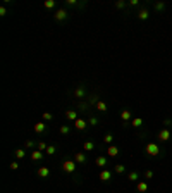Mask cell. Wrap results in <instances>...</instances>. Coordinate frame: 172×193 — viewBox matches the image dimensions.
<instances>
[{
    "label": "cell",
    "mask_w": 172,
    "mask_h": 193,
    "mask_svg": "<svg viewBox=\"0 0 172 193\" xmlns=\"http://www.w3.org/2000/svg\"><path fill=\"white\" fill-rule=\"evenodd\" d=\"M74 162L76 164H86L88 162V157H86L84 152H76V154H74Z\"/></svg>",
    "instance_id": "5b68a950"
},
{
    "label": "cell",
    "mask_w": 172,
    "mask_h": 193,
    "mask_svg": "<svg viewBox=\"0 0 172 193\" xmlns=\"http://www.w3.org/2000/svg\"><path fill=\"white\" fill-rule=\"evenodd\" d=\"M120 119H122V123L127 124L129 121H133V112L129 109H124V110H120Z\"/></svg>",
    "instance_id": "277c9868"
},
{
    "label": "cell",
    "mask_w": 172,
    "mask_h": 193,
    "mask_svg": "<svg viewBox=\"0 0 172 193\" xmlns=\"http://www.w3.org/2000/svg\"><path fill=\"white\" fill-rule=\"evenodd\" d=\"M31 159H33V160H41V159H43V152L36 148L34 152H31Z\"/></svg>",
    "instance_id": "e0dca14e"
},
{
    "label": "cell",
    "mask_w": 172,
    "mask_h": 193,
    "mask_svg": "<svg viewBox=\"0 0 172 193\" xmlns=\"http://www.w3.org/2000/svg\"><path fill=\"white\" fill-rule=\"evenodd\" d=\"M170 136H172L170 129H169V128H163V129H160V133H158V140L160 141H169L170 140Z\"/></svg>",
    "instance_id": "3957f363"
},
{
    "label": "cell",
    "mask_w": 172,
    "mask_h": 193,
    "mask_svg": "<svg viewBox=\"0 0 172 193\" xmlns=\"http://www.w3.org/2000/svg\"><path fill=\"white\" fill-rule=\"evenodd\" d=\"M95 166H98V167H105L107 166V157H105V155H98V157L95 159Z\"/></svg>",
    "instance_id": "4fadbf2b"
},
{
    "label": "cell",
    "mask_w": 172,
    "mask_h": 193,
    "mask_svg": "<svg viewBox=\"0 0 172 193\" xmlns=\"http://www.w3.org/2000/svg\"><path fill=\"white\" fill-rule=\"evenodd\" d=\"M14 154H16V159H24V155H26V152L22 148H17L16 152H14Z\"/></svg>",
    "instance_id": "484cf974"
},
{
    "label": "cell",
    "mask_w": 172,
    "mask_h": 193,
    "mask_svg": "<svg viewBox=\"0 0 172 193\" xmlns=\"http://www.w3.org/2000/svg\"><path fill=\"white\" fill-rule=\"evenodd\" d=\"M120 152V148L117 147V145H108V148H107V155L108 157H117Z\"/></svg>",
    "instance_id": "9c48e42d"
},
{
    "label": "cell",
    "mask_w": 172,
    "mask_h": 193,
    "mask_svg": "<svg viewBox=\"0 0 172 193\" xmlns=\"http://www.w3.org/2000/svg\"><path fill=\"white\" fill-rule=\"evenodd\" d=\"M65 117H67L69 121H72V123L76 121V119H79V117H77V112H76V110H65Z\"/></svg>",
    "instance_id": "9a60e30c"
},
{
    "label": "cell",
    "mask_w": 172,
    "mask_h": 193,
    "mask_svg": "<svg viewBox=\"0 0 172 193\" xmlns=\"http://www.w3.org/2000/svg\"><path fill=\"white\" fill-rule=\"evenodd\" d=\"M84 95H86V90L83 86L76 88V92H74V96H76V98H84Z\"/></svg>",
    "instance_id": "ac0fdd59"
},
{
    "label": "cell",
    "mask_w": 172,
    "mask_h": 193,
    "mask_svg": "<svg viewBox=\"0 0 172 193\" xmlns=\"http://www.w3.org/2000/svg\"><path fill=\"white\" fill-rule=\"evenodd\" d=\"M76 166H77V164L74 162V160H64L62 171H64V172H74V171H76Z\"/></svg>",
    "instance_id": "7a4b0ae2"
},
{
    "label": "cell",
    "mask_w": 172,
    "mask_h": 193,
    "mask_svg": "<svg viewBox=\"0 0 172 193\" xmlns=\"http://www.w3.org/2000/svg\"><path fill=\"white\" fill-rule=\"evenodd\" d=\"M163 126H165V128H170V126H172V119H165V121H163Z\"/></svg>",
    "instance_id": "d590c367"
},
{
    "label": "cell",
    "mask_w": 172,
    "mask_h": 193,
    "mask_svg": "<svg viewBox=\"0 0 172 193\" xmlns=\"http://www.w3.org/2000/svg\"><path fill=\"white\" fill-rule=\"evenodd\" d=\"M110 179H112V172L108 171V169H102V171H100V181L108 183Z\"/></svg>",
    "instance_id": "52a82bcc"
},
{
    "label": "cell",
    "mask_w": 172,
    "mask_h": 193,
    "mask_svg": "<svg viewBox=\"0 0 172 193\" xmlns=\"http://www.w3.org/2000/svg\"><path fill=\"white\" fill-rule=\"evenodd\" d=\"M52 119H53V116H52L50 112H43V121H45V123H47V121H52Z\"/></svg>",
    "instance_id": "4dcf8cb0"
},
{
    "label": "cell",
    "mask_w": 172,
    "mask_h": 193,
    "mask_svg": "<svg viewBox=\"0 0 172 193\" xmlns=\"http://www.w3.org/2000/svg\"><path fill=\"white\" fill-rule=\"evenodd\" d=\"M17 167H19V162H10V169H12V171H16Z\"/></svg>",
    "instance_id": "8d00e7d4"
},
{
    "label": "cell",
    "mask_w": 172,
    "mask_h": 193,
    "mask_svg": "<svg viewBox=\"0 0 172 193\" xmlns=\"http://www.w3.org/2000/svg\"><path fill=\"white\" fill-rule=\"evenodd\" d=\"M151 178H153V171L146 169V171H145V179H151Z\"/></svg>",
    "instance_id": "d6a6232c"
},
{
    "label": "cell",
    "mask_w": 172,
    "mask_h": 193,
    "mask_svg": "<svg viewBox=\"0 0 172 193\" xmlns=\"http://www.w3.org/2000/svg\"><path fill=\"white\" fill-rule=\"evenodd\" d=\"M60 133H62V135H69V133H71V128H69L67 124H64V126H60Z\"/></svg>",
    "instance_id": "83f0119b"
},
{
    "label": "cell",
    "mask_w": 172,
    "mask_h": 193,
    "mask_svg": "<svg viewBox=\"0 0 172 193\" xmlns=\"http://www.w3.org/2000/svg\"><path fill=\"white\" fill-rule=\"evenodd\" d=\"M53 18H55L57 21H65V19L69 18V14H67V10H65V9H59V10H55Z\"/></svg>",
    "instance_id": "8992f818"
},
{
    "label": "cell",
    "mask_w": 172,
    "mask_h": 193,
    "mask_svg": "<svg viewBox=\"0 0 172 193\" xmlns=\"http://www.w3.org/2000/svg\"><path fill=\"white\" fill-rule=\"evenodd\" d=\"M112 141H114V136H112L110 133H107V135L103 136V143L105 145H112Z\"/></svg>",
    "instance_id": "603a6c76"
},
{
    "label": "cell",
    "mask_w": 172,
    "mask_h": 193,
    "mask_svg": "<svg viewBox=\"0 0 172 193\" xmlns=\"http://www.w3.org/2000/svg\"><path fill=\"white\" fill-rule=\"evenodd\" d=\"M26 147H28V148H33V147H34V141H28V143H26Z\"/></svg>",
    "instance_id": "f35d334b"
},
{
    "label": "cell",
    "mask_w": 172,
    "mask_h": 193,
    "mask_svg": "<svg viewBox=\"0 0 172 193\" xmlns=\"http://www.w3.org/2000/svg\"><path fill=\"white\" fill-rule=\"evenodd\" d=\"M98 96H96V95H93V96H91V98H90V104H95V105H96V104H98Z\"/></svg>",
    "instance_id": "e575fe53"
},
{
    "label": "cell",
    "mask_w": 172,
    "mask_h": 193,
    "mask_svg": "<svg viewBox=\"0 0 172 193\" xmlns=\"http://www.w3.org/2000/svg\"><path fill=\"white\" fill-rule=\"evenodd\" d=\"M127 179L131 181V183H138V181H139V172H136V171L127 172Z\"/></svg>",
    "instance_id": "5bb4252c"
},
{
    "label": "cell",
    "mask_w": 172,
    "mask_h": 193,
    "mask_svg": "<svg viewBox=\"0 0 172 193\" xmlns=\"http://www.w3.org/2000/svg\"><path fill=\"white\" fill-rule=\"evenodd\" d=\"M57 152V147L55 145H48V148H47V155H53Z\"/></svg>",
    "instance_id": "4316f807"
},
{
    "label": "cell",
    "mask_w": 172,
    "mask_h": 193,
    "mask_svg": "<svg viewBox=\"0 0 172 193\" xmlns=\"http://www.w3.org/2000/svg\"><path fill=\"white\" fill-rule=\"evenodd\" d=\"M145 150H146V154L150 155V157H160V155H163V150L158 147V143H153V141L146 143Z\"/></svg>",
    "instance_id": "6da1fadb"
},
{
    "label": "cell",
    "mask_w": 172,
    "mask_h": 193,
    "mask_svg": "<svg viewBox=\"0 0 172 193\" xmlns=\"http://www.w3.org/2000/svg\"><path fill=\"white\" fill-rule=\"evenodd\" d=\"M88 124H90V126H96V124H98V117H90L88 119Z\"/></svg>",
    "instance_id": "1f68e13d"
},
{
    "label": "cell",
    "mask_w": 172,
    "mask_h": 193,
    "mask_svg": "<svg viewBox=\"0 0 172 193\" xmlns=\"http://www.w3.org/2000/svg\"><path fill=\"white\" fill-rule=\"evenodd\" d=\"M127 5H131V7H138V5H139V0H129Z\"/></svg>",
    "instance_id": "836d02e7"
},
{
    "label": "cell",
    "mask_w": 172,
    "mask_h": 193,
    "mask_svg": "<svg viewBox=\"0 0 172 193\" xmlns=\"http://www.w3.org/2000/svg\"><path fill=\"white\" fill-rule=\"evenodd\" d=\"M131 124H133L134 128H141V126H143V119H141V117H136V119H133V121H131Z\"/></svg>",
    "instance_id": "cb8c5ba5"
},
{
    "label": "cell",
    "mask_w": 172,
    "mask_h": 193,
    "mask_svg": "<svg viewBox=\"0 0 172 193\" xmlns=\"http://www.w3.org/2000/svg\"><path fill=\"white\" fill-rule=\"evenodd\" d=\"M126 5H127V4H126L124 0H117V2H115V7H117V9H124Z\"/></svg>",
    "instance_id": "f546056e"
},
{
    "label": "cell",
    "mask_w": 172,
    "mask_h": 193,
    "mask_svg": "<svg viewBox=\"0 0 172 193\" xmlns=\"http://www.w3.org/2000/svg\"><path fill=\"white\" fill-rule=\"evenodd\" d=\"M93 148H95V141H91V140L84 141V145H83V150H84V152H91Z\"/></svg>",
    "instance_id": "d6986e66"
},
{
    "label": "cell",
    "mask_w": 172,
    "mask_h": 193,
    "mask_svg": "<svg viewBox=\"0 0 172 193\" xmlns=\"http://www.w3.org/2000/svg\"><path fill=\"white\" fill-rule=\"evenodd\" d=\"M148 18H150V10H148V9H139V12H138V19H139V21H148Z\"/></svg>",
    "instance_id": "7c38bea8"
},
{
    "label": "cell",
    "mask_w": 172,
    "mask_h": 193,
    "mask_svg": "<svg viewBox=\"0 0 172 193\" xmlns=\"http://www.w3.org/2000/svg\"><path fill=\"white\" fill-rule=\"evenodd\" d=\"M153 9L157 10V12H162V10H165V4H163V2H155Z\"/></svg>",
    "instance_id": "ffe728a7"
},
{
    "label": "cell",
    "mask_w": 172,
    "mask_h": 193,
    "mask_svg": "<svg viewBox=\"0 0 172 193\" xmlns=\"http://www.w3.org/2000/svg\"><path fill=\"white\" fill-rule=\"evenodd\" d=\"M38 178H43V179H47L48 176H50V169H48L47 166H41V167H38Z\"/></svg>",
    "instance_id": "30bf717a"
},
{
    "label": "cell",
    "mask_w": 172,
    "mask_h": 193,
    "mask_svg": "<svg viewBox=\"0 0 172 193\" xmlns=\"http://www.w3.org/2000/svg\"><path fill=\"white\" fill-rule=\"evenodd\" d=\"M95 109H96V110H100V112H105V110H107V104H105V102H102V100H100L98 104L95 105Z\"/></svg>",
    "instance_id": "7402d4cb"
},
{
    "label": "cell",
    "mask_w": 172,
    "mask_h": 193,
    "mask_svg": "<svg viewBox=\"0 0 172 193\" xmlns=\"http://www.w3.org/2000/svg\"><path fill=\"white\" fill-rule=\"evenodd\" d=\"M47 148H48V145L45 143V141H40V143H38V150H41V152H47Z\"/></svg>",
    "instance_id": "f1b7e54d"
},
{
    "label": "cell",
    "mask_w": 172,
    "mask_h": 193,
    "mask_svg": "<svg viewBox=\"0 0 172 193\" xmlns=\"http://www.w3.org/2000/svg\"><path fill=\"white\" fill-rule=\"evenodd\" d=\"M114 171H115L117 174H122V172H126V166L124 164H115V166H114Z\"/></svg>",
    "instance_id": "44dd1931"
},
{
    "label": "cell",
    "mask_w": 172,
    "mask_h": 193,
    "mask_svg": "<svg viewBox=\"0 0 172 193\" xmlns=\"http://www.w3.org/2000/svg\"><path fill=\"white\" fill-rule=\"evenodd\" d=\"M86 126H88V121H84V119H76L74 121V128H76L77 131H84Z\"/></svg>",
    "instance_id": "ba28073f"
},
{
    "label": "cell",
    "mask_w": 172,
    "mask_h": 193,
    "mask_svg": "<svg viewBox=\"0 0 172 193\" xmlns=\"http://www.w3.org/2000/svg\"><path fill=\"white\" fill-rule=\"evenodd\" d=\"M45 9H53L55 7V0H45Z\"/></svg>",
    "instance_id": "d4e9b609"
},
{
    "label": "cell",
    "mask_w": 172,
    "mask_h": 193,
    "mask_svg": "<svg viewBox=\"0 0 172 193\" xmlns=\"http://www.w3.org/2000/svg\"><path fill=\"white\" fill-rule=\"evenodd\" d=\"M33 129H34L36 133H45V129H47V124H45V123H36V124L33 126Z\"/></svg>",
    "instance_id": "2e32d148"
},
{
    "label": "cell",
    "mask_w": 172,
    "mask_h": 193,
    "mask_svg": "<svg viewBox=\"0 0 172 193\" xmlns=\"http://www.w3.org/2000/svg\"><path fill=\"white\" fill-rule=\"evenodd\" d=\"M136 191L138 193H146L148 191V181H138L136 183Z\"/></svg>",
    "instance_id": "8fae6325"
},
{
    "label": "cell",
    "mask_w": 172,
    "mask_h": 193,
    "mask_svg": "<svg viewBox=\"0 0 172 193\" xmlns=\"http://www.w3.org/2000/svg\"><path fill=\"white\" fill-rule=\"evenodd\" d=\"M0 16H2V18L7 16V9H5V7H0Z\"/></svg>",
    "instance_id": "74e56055"
}]
</instances>
